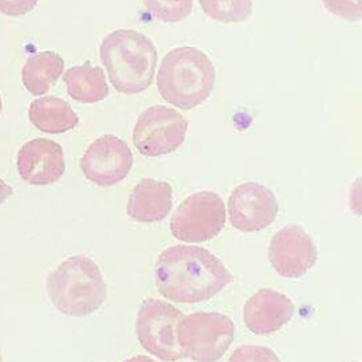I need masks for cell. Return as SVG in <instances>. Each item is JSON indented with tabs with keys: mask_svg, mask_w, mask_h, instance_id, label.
I'll return each mask as SVG.
<instances>
[{
	"mask_svg": "<svg viewBox=\"0 0 362 362\" xmlns=\"http://www.w3.org/2000/svg\"><path fill=\"white\" fill-rule=\"evenodd\" d=\"M0 362H1V355H0Z\"/></svg>",
	"mask_w": 362,
	"mask_h": 362,
	"instance_id": "484cf974",
	"label": "cell"
},
{
	"mask_svg": "<svg viewBox=\"0 0 362 362\" xmlns=\"http://www.w3.org/2000/svg\"><path fill=\"white\" fill-rule=\"evenodd\" d=\"M215 78V66L209 57L195 47L184 45L163 57L157 74V89L170 105L189 110L209 98Z\"/></svg>",
	"mask_w": 362,
	"mask_h": 362,
	"instance_id": "3957f363",
	"label": "cell"
},
{
	"mask_svg": "<svg viewBox=\"0 0 362 362\" xmlns=\"http://www.w3.org/2000/svg\"><path fill=\"white\" fill-rule=\"evenodd\" d=\"M99 55L117 92L136 95L153 83L157 49L144 34L130 28L115 30L102 40Z\"/></svg>",
	"mask_w": 362,
	"mask_h": 362,
	"instance_id": "7a4b0ae2",
	"label": "cell"
},
{
	"mask_svg": "<svg viewBox=\"0 0 362 362\" xmlns=\"http://www.w3.org/2000/svg\"><path fill=\"white\" fill-rule=\"evenodd\" d=\"M17 170L20 177L31 185L57 182L65 171L62 147L49 139H33L20 147Z\"/></svg>",
	"mask_w": 362,
	"mask_h": 362,
	"instance_id": "7c38bea8",
	"label": "cell"
},
{
	"mask_svg": "<svg viewBox=\"0 0 362 362\" xmlns=\"http://www.w3.org/2000/svg\"><path fill=\"white\" fill-rule=\"evenodd\" d=\"M294 314L291 300L273 288L257 290L243 307V322L256 335H270L286 325Z\"/></svg>",
	"mask_w": 362,
	"mask_h": 362,
	"instance_id": "4fadbf2b",
	"label": "cell"
},
{
	"mask_svg": "<svg viewBox=\"0 0 362 362\" xmlns=\"http://www.w3.org/2000/svg\"><path fill=\"white\" fill-rule=\"evenodd\" d=\"M204 13L222 24L240 23L253 11L252 0H198Z\"/></svg>",
	"mask_w": 362,
	"mask_h": 362,
	"instance_id": "ac0fdd59",
	"label": "cell"
},
{
	"mask_svg": "<svg viewBox=\"0 0 362 362\" xmlns=\"http://www.w3.org/2000/svg\"><path fill=\"white\" fill-rule=\"evenodd\" d=\"M64 71V59L54 51H41L31 55L21 71V78L25 89L40 96L59 79Z\"/></svg>",
	"mask_w": 362,
	"mask_h": 362,
	"instance_id": "e0dca14e",
	"label": "cell"
},
{
	"mask_svg": "<svg viewBox=\"0 0 362 362\" xmlns=\"http://www.w3.org/2000/svg\"><path fill=\"white\" fill-rule=\"evenodd\" d=\"M28 119L34 127L49 134L65 133L79 123L69 103L57 96H44L33 100L28 107Z\"/></svg>",
	"mask_w": 362,
	"mask_h": 362,
	"instance_id": "9a60e30c",
	"label": "cell"
},
{
	"mask_svg": "<svg viewBox=\"0 0 362 362\" xmlns=\"http://www.w3.org/2000/svg\"><path fill=\"white\" fill-rule=\"evenodd\" d=\"M123 362H156V361L148 356H144V355H137V356H132Z\"/></svg>",
	"mask_w": 362,
	"mask_h": 362,
	"instance_id": "cb8c5ba5",
	"label": "cell"
},
{
	"mask_svg": "<svg viewBox=\"0 0 362 362\" xmlns=\"http://www.w3.org/2000/svg\"><path fill=\"white\" fill-rule=\"evenodd\" d=\"M184 314L170 303L147 298L141 303L136 318V337L148 354L165 362L182 358L177 341V325Z\"/></svg>",
	"mask_w": 362,
	"mask_h": 362,
	"instance_id": "52a82bcc",
	"label": "cell"
},
{
	"mask_svg": "<svg viewBox=\"0 0 362 362\" xmlns=\"http://www.w3.org/2000/svg\"><path fill=\"white\" fill-rule=\"evenodd\" d=\"M154 279L163 297L187 304L211 300L233 280L215 255L192 245L164 249L156 262Z\"/></svg>",
	"mask_w": 362,
	"mask_h": 362,
	"instance_id": "6da1fadb",
	"label": "cell"
},
{
	"mask_svg": "<svg viewBox=\"0 0 362 362\" xmlns=\"http://www.w3.org/2000/svg\"><path fill=\"white\" fill-rule=\"evenodd\" d=\"M13 194V188L0 178V204H3Z\"/></svg>",
	"mask_w": 362,
	"mask_h": 362,
	"instance_id": "603a6c76",
	"label": "cell"
},
{
	"mask_svg": "<svg viewBox=\"0 0 362 362\" xmlns=\"http://www.w3.org/2000/svg\"><path fill=\"white\" fill-rule=\"evenodd\" d=\"M0 112H1V98H0Z\"/></svg>",
	"mask_w": 362,
	"mask_h": 362,
	"instance_id": "d4e9b609",
	"label": "cell"
},
{
	"mask_svg": "<svg viewBox=\"0 0 362 362\" xmlns=\"http://www.w3.org/2000/svg\"><path fill=\"white\" fill-rule=\"evenodd\" d=\"M233 335V321L215 311L184 315L177 325V341L182 358L194 362L219 361L230 346Z\"/></svg>",
	"mask_w": 362,
	"mask_h": 362,
	"instance_id": "5b68a950",
	"label": "cell"
},
{
	"mask_svg": "<svg viewBox=\"0 0 362 362\" xmlns=\"http://www.w3.org/2000/svg\"><path fill=\"white\" fill-rule=\"evenodd\" d=\"M188 120L164 105L147 107L136 120L133 144L146 157H158L175 151L185 140Z\"/></svg>",
	"mask_w": 362,
	"mask_h": 362,
	"instance_id": "ba28073f",
	"label": "cell"
},
{
	"mask_svg": "<svg viewBox=\"0 0 362 362\" xmlns=\"http://www.w3.org/2000/svg\"><path fill=\"white\" fill-rule=\"evenodd\" d=\"M132 165V150L122 139L113 134L98 137L81 158L83 175L99 187H110L120 182L126 178Z\"/></svg>",
	"mask_w": 362,
	"mask_h": 362,
	"instance_id": "9c48e42d",
	"label": "cell"
},
{
	"mask_svg": "<svg viewBox=\"0 0 362 362\" xmlns=\"http://www.w3.org/2000/svg\"><path fill=\"white\" fill-rule=\"evenodd\" d=\"M47 291L54 307L71 317L93 314L107 297V286L99 266L83 255L59 263L47 279Z\"/></svg>",
	"mask_w": 362,
	"mask_h": 362,
	"instance_id": "277c9868",
	"label": "cell"
},
{
	"mask_svg": "<svg viewBox=\"0 0 362 362\" xmlns=\"http://www.w3.org/2000/svg\"><path fill=\"white\" fill-rule=\"evenodd\" d=\"M147 11L158 21L178 23L192 11V0H143Z\"/></svg>",
	"mask_w": 362,
	"mask_h": 362,
	"instance_id": "d6986e66",
	"label": "cell"
},
{
	"mask_svg": "<svg viewBox=\"0 0 362 362\" xmlns=\"http://www.w3.org/2000/svg\"><path fill=\"white\" fill-rule=\"evenodd\" d=\"M228 362H281L274 351L263 345H240Z\"/></svg>",
	"mask_w": 362,
	"mask_h": 362,
	"instance_id": "ffe728a7",
	"label": "cell"
},
{
	"mask_svg": "<svg viewBox=\"0 0 362 362\" xmlns=\"http://www.w3.org/2000/svg\"><path fill=\"white\" fill-rule=\"evenodd\" d=\"M173 208V188L165 181L143 178L132 189L127 215L141 223L163 221Z\"/></svg>",
	"mask_w": 362,
	"mask_h": 362,
	"instance_id": "5bb4252c",
	"label": "cell"
},
{
	"mask_svg": "<svg viewBox=\"0 0 362 362\" xmlns=\"http://www.w3.org/2000/svg\"><path fill=\"white\" fill-rule=\"evenodd\" d=\"M68 95L81 103H95L109 95L105 72L89 62L69 68L64 75Z\"/></svg>",
	"mask_w": 362,
	"mask_h": 362,
	"instance_id": "2e32d148",
	"label": "cell"
},
{
	"mask_svg": "<svg viewBox=\"0 0 362 362\" xmlns=\"http://www.w3.org/2000/svg\"><path fill=\"white\" fill-rule=\"evenodd\" d=\"M226 212L222 198L214 191H198L187 197L170 221L171 235L188 243L214 239L225 226Z\"/></svg>",
	"mask_w": 362,
	"mask_h": 362,
	"instance_id": "8992f818",
	"label": "cell"
},
{
	"mask_svg": "<svg viewBox=\"0 0 362 362\" xmlns=\"http://www.w3.org/2000/svg\"><path fill=\"white\" fill-rule=\"evenodd\" d=\"M327 11L348 21H359L362 17L361 0H322Z\"/></svg>",
	"mask_w": 362,
	"mask_h": 362,
	"instance_id": "44dd1931",
	"label": "cell"
},
{
	"mask_svg": "<svg viewBox=\"0 0 362 362\" xmlns=\"http://www.w3.org/2000/svg\"><path fill=\"white\" fill-rule=\"evenodd\" d=\"M38 0H0V13L6 16H23L30 13Z\"/></svg>",
	"mask_w": 362,
	"mask_h": 362,
	"instance_id": "7402d4cb",
	"label": "cell"
},
{
	"mask_svg": "<svg viewBox=\"0 0 362 362\" xmlns=\"http://www.w3.org/2000/svg\"><path fill=\"white\" fill-rule=\"evenodd\" d=\"M229 222L240 232H257L267 228L277 216L276 195L259 182L239 184L228 199Z\"/></svg>",
	"mask_w": 362,
	"mask_h": 362,
	"instance_id": "30bf717a",
	"label": "cell"
},
{
	"mask_svg": "<svg viewBox=\"0 0 362 362\" xmlns=\"http://www.w3.org/2000/svg\"><path fill=\"white\" fill-rule=\"evenodd\" d=\"M318 257L311 236L298 225L279 229L269 243V260L277 274L286 279H300Z\"/></svg>",
	"mask_w": 362,
	"mask_h": 362,
	"instance_id": "8fae6325",
	"label": "cell"
}]
</instances>
